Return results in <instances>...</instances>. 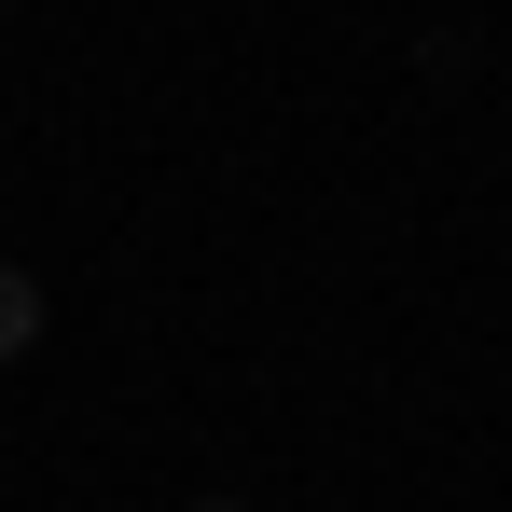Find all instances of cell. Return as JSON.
Instances as JSON below:
<instances>
[{"label":"cell","mask_w":512,"mask_h":512,"mask_svg":"<svg viewBox=\"0 0 512 512\" xmlns=\"http://www.w3.org/2000/svg\"><path fill=\"white\" fill-rule=\"evenodd\" d=\"M42 333V291H28V277H14V263H0V360H14V346Z\"/></svg>","instance_id":"obj_1"},{"label":"cell","mask_w":512,"mask_h":512,"mask_svg":"<svg viewBox=\"0 0 512 512\" xmlns=\"http://www.w3.org/2000/svg\"><path fill=\"white\" fill-rule=\"evenodd\" d=\"M208 512H236V499H208Z\"/></svg>","instance_id":"obj_2"}]
</instances>
